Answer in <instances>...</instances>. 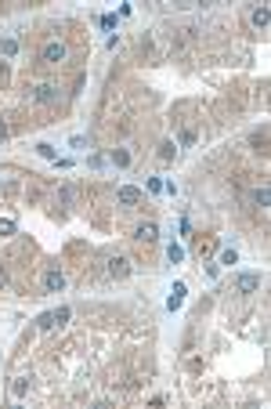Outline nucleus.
Here are the masks:
<instances>
[{
	"instance_id": "1",
	"label": "nucleus",
	"mask_w": 271,
	"mask_h": 409,
	"mask_svg": "<svg viewBox=\"0 0 271 409\" xmlns=\"http://www.w3.org/2000/svg\"><path fill=\"white\" fill-rule=\"evenodd\" d=\"M69 315L72 312L62 304V308H54V312H44L40 319H36V326H40V330H54V326H62V322H69Z\"/></svg>"
},
{
	"instance_id": "2",
	"label": "nucleus",
	"mask_w": 271,
	"mask_h": 409,
	"mask_svg": "<svg viewBox=\"0 0 271 409\" xmlns=\"http://www.w3.org/2000/svg\"><path fill=\"white\" fill-rule=\"evenodd\" d=\"M40 58H44V62H51V66H58V62H65V44H58V40H51V44H44V51H40Z\"/></svg>"
},
{
	"instance_id": "3",
	"label": "nucleus",
	"mask_w": 271,
	"mask_h": 409,
	"mask_svg": "<svg viewBox=\"0 0 271 409\" xmlns=\"http://www.w3.org/2000/svg\"><path fill=\"white\" fill-rule=\"evenodd\" d=\"M44 290L47 293H62L65 290V275L58 272V268H47V272H44Z\"/></svg>"
},
{
	"instance_id": "4",
	"label": "nucleus",
	"mask_w": 271,
	"mask_h": 409,
	"mask_svg": "<svg viewBox=\"0 0 271 409\" xmlns=\"http://www.w3.org/2000/svg\"><path fill=\"white\" fill-rule=\"evenodd\" d=\"M116 199L123 203V207H134V203H141V189H134V185H119Z\"/></svg>"
},
{
	"instance_id": "5",
	"label": "nucleus",
	"mask_w": 271,
	"mask_h": 409,
	"mask_svg": "<svg viewBox=\"0 0 271 409\" xmlns=\"http://www.w3.org/2000/svg\"><path fill=\"white\" fill-rule=\"evenodd\" d=\"M235 286H239V293H253V290H260V275L246 272V275H239V279H235Z\"/></svg>"
},
{
	"instance_id": "6",
	"label": "nucleus",
	"mask_w": 271,
	"mask_h": 409,
	"mask_svg": "<svg viewBox=\"0 0 271 409\" xmlns=\"http://www.w3.org/2000/svg\"><path fill=\"white\" fill-rule=\"evenodd\" d=\"M141 243H156L159 239V228H156V221H145V225H137V232H134Z\"/></svg>"
},
{
	"instance_id": "7",
	"label": "nucleus",
	"mask_w": 271,
	"mask_h": 409,
	"mask_svg": "<svg viewBox=\"0 0 271 409\" xmlns=\"http://www.w3.org/2000/svg\"><path fill=\"white\" fill-rule=\"evenodd\" d=\"M36 101H44V105H51V101H58V87H51V83H40V87L33 91Z\"/></svg>"
},
{
	"instance_id": "8",
	"label": "nucleus",
	"mask_w": 271,
	"mask_h": 409,
	"mask_svg": "<svg viewBox=\"0 0 271 409\" xmlns=\"http://www.w3.org/2000/svg\"><path fill=\"white\" fill-rule=\"evenodd\" d=\"M184 293H188V286H184V283H174V290H170V301H166V308H170V312H177V308L184 304Z\"/></svg>"
},
{
	"instance_id": "9",
	"label": "nucleus",
	"mask_w": 271,
	"mask_h": 409,
	"mask_svg": "<svg viewBox=\"0 0 271 409\" xmlns=\"http://www.w3.org/2000/svg\"><path fill=\"white\" fill-rule=\"evenodd\" d=\"M109 275L112 279H127L130 275V265L123 261V257H112V261H109Z\"/></svg>"
},
{
	"instance_id": "10",
	"label": "nucleus",
	"mask_w": 271,
	"mask_h": 409,
	"mask_svg": "<svg viewBox=\"0 0 271 409\" xmlns=\"http://www.w3.org/2000/svg\"><path fill=\"white\" fill-rule=\"evenodd\" d=\"M249 22H253L257 29H268V22H271V11H268V7H253V15H249Z\"/></svg>"
},
{
	"instance_id": "11",
	"label": "nucleus",
	"mask_w": 271,
	"mask_h": 409,
	"mask_svg": "<svg viewBox=\"0 0 271 409\" xmlns=\"http://www.w3.org/2000/svg\"><path fill=\"white\" fill-rule=\"evenodd\" d=\"M0 54H4V58H15L18 54V40L15 36H4V40H0Z\"/></svg>"
},
{
	"instance_id": "12",
	"label": "nucleus",
	"mask_w": 271,
	"mask_h": 409,
	"mask_svg": "<svg viewBox=\"0 0 271 409\" xmlns=\"http://www.w3.org/2000/svg\"><path fill=\"white\" fill-rule=\"evenodd\" d=\"M15 232H18V221H15V217H0V239L15 236Z\"/></svg>"
},
{
	"instance_id": "13",
	"label": "nucleus",
	"mask_w": 271,
	"mask_h": 409,
	"mask_svg": "<svg viewBox=\"0 0 271 409\" xmlns=\"http://www.w3.org/2000/svg\"><path fill=\"white\" fill-rule=\"evenodd\" d=\"M166 257H170V265H181L184 261V246L181 243H170V246H166Z\"/></svg>"
},
{
	"instance_id": "14",
	"label": "nucleus",
	"mask_w": 271,
	"mask_h": 409,
	"mask_svg": "<svg viewBox=\"0 0 271 409\" xmlns=\"http://www.w3.org/2000/svg\"><path fill=\"white\" fill-rule=\"evenodd\" d=\"M109 160L116 163V167H127V163H130V152H127V148H112V156H109Z\"/></svg>"
},
{
	"instance_id": "15",
	"label": "nucleus",
	"mask_w": 271,
	"mask_h": 409,
	"mask_svg": "<svg viewBox=\"0 0 271 409\" xmlns=\"http://www.w3.org/2000/svg\"><path fill=\"white\" fill-rule=\"evenodd\" d=\"M174 156H177V145L174 142H163L159 145V160H174Z\"/></svg>"
},
{
	"instance_id": "16",
	"label": "nucleus",
	"mask_w": 271,
	"mask_h": 409,
	"mask_svg": "<svg viewBox=\"0 0 271 409\" xmlns=\"http://www.w3.org/2000/svg\"><path fill=\"white\" fill-rule=\"evenodd\" d=\"M268 199H271V192L264 189V185H260V189L253 192V203H257V207H268Z\"/></svg>"
},
{
	"instance_id": "17",
	"label": "nucleus",
	"mask_w": 271,
	"mask_h": 409,
	"mask_svg": "<svg viewBox=\"0 0 271 409\" xmlns=\"http://www.w3.org/2000/svg\"><path fill=\"white\" fill-rule=\"evenodd\" d=\"M98 25H101V29H116V15H101Z\"/></svg>"
},
{
	"instance_id": "18",
	"label": "nucleus",
	"mask_w": 271,
	"mask_h": 409,
	"mask_svg": "<svg viewBox=\"0 0 271 409\" xmlns=\"http://www.w3.org/2000/svg\"><path fill=\"white\" fill-rule=\"evenodd\" d=\"M235 261H239L235 250H224V254H221V265H235Z\"/></svg>"
},
{
	"instance_id": "19",
	"label": "nucleus",
	"mask_w": 271,
	"mask_h": 409,
	"mask_svg": "<svg viewBox=\"0 0 271 409\" xmlns=\"http://www.w3.org/2000/svg\"><path fill=\"white\" fill-rule=\"evenodd\" d=\"M36 152H40V156H47V160H58V152H54L51 145H36Z\"/></svg>"
},
{
	"instance_id": "20",
	"label": "nucleus",
	"mask_w": 271,
	"mask_h": 409,
	"mask_svg": "<svg viewBox=\"0 0 271 409\" xmlns=\"http://www.w3.org/2000/svg\"><path fill=\"white\" fill-rule=\"evenodd\" d=\"M148 192H152V196H159V192H163V181H159V178H148Z\"/></svg>"
},
{
	"instance_id": "21",
	"label": "nucleus",
	"mask_w": 271,
	"mask_h": 409,
	"mask_svg": "<svg viewBox=\"0 0 271 409\" xmlns=\"http://www.w3.org/2000/svg\"><path fill=\"white\" fill-rule=\"evenodd\" d=\"M4 138H7V127H4V123H0V142H4Z\"/></svg>"
},
{
	"instance_id": "22",
	"label": "nucleus",
	"mask_w": 271,
	"mask_h": 409,
	"mask_svg": "<svg viewBox=\"0 0 271 409\" xmlns=\"http://www.w3.org/2000/svg\"><path fill=\"white\" fill-rule=\"evenodd\" d=\"M7 283V275H4V268H0V286H4Z\"/></svg>"
}]
</instances>
